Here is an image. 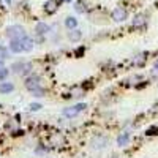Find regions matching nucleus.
I'll use <instances>...</instances> for the list:
<instances>
[{"mask_svg": "<svg viewBox=\"0 0 158 158\" xmlns=\"http://www.w3.org/2000/svg\"><path fill=\"white\" fill-rule=\"evenodd\" d=\"M76 10H77L79 13H84V11H85V8H84V3H82V2H77V3H76Z\"/></svg>", "mask_w": 158, "mask_h": 158, "instance_id": "17", "label": "nucleus"}, {"mask_svg": "<svg viewBox=\"0 0 158 158\" xmlns=\"http://www.w3.org/2000/svg\"><path fill=\"white\" fill-rule=\"evenodd\" d=\"M128 139H130V136H128V135H123V136H120V138L117 139V142H118V146H122V147H123L125 144L128 142Z\"/></svg>", "mask_w": 158, "mask_h": 158, "instance_id": "13", "label": "nucleus"}, {"mask_svg": "<svg viewBox=\"0 0 158 158\" xmlns=\"http://www.w3.org/2000/svg\"><path fill=\"white\" fill-rule=\"evenodd\" d=\"M6 35H8L10 40H21V38L27 36V35H25L24 27H21V25H11V27H8Z\"/></svg>", "mask_w": 158, "mask_h": 158, "instance_id": "1", "label": "nucleus"}, {"mask_svg": "<svg viewBox=\"0 0 158 158\" xmlns=\"http://www.w3.org/2000/svg\"><path fill=\"white\" fill-rule=\"evenodd\" d=\"M22 40V38H21ZM21 40H11V43H10V51L13 52H16V54H19V52H24L22 49V41Z\"/></svg>", "mask_w": 158, "mask_h": 158, "instance_id": "6", "label": "nucleus"}, {"mask_svg": "<svg viewBox=\"0 0 158 158\" xmlns=\"http://www.w3.org/2000/svg\"><path fill=\"white\" fill-rule=\"evenodd\" d=\"M81 36H82V33H81V30H77V29H73V30H70L68 32V38L71 40V41H79L81 40Z\"/></svg>", "mask_w": 158, "mask_h": 158, "instance_id": "8", "label": "nucleus"}, {"mask_svg": "<svg viewBox=\"0 0 158 158\" xmlns=\"http://www.w3.org/2000/svg\"><path fill=\"white\" fill-rule=\"evenodd\" d=\"M8 57V49L5 46H0V60H5Z\"/></svg>", "mask_w": 158, "mask_h": 158, "instance_id": "14", "label": "nucleus"}, {"mask_svg": "<svg viewBox=\"0 0 158 158\" xmlns=\"http://www.w3.org/2000/svg\"><path fill=\"white\" fill-rule=\"evenodd\" d=\"M144 24H146V16H144V15L135 16V19H133V25H135V27H142Z\"/></svg>", "mask_w": 158, "mask_h": 158, "instance_id": "12", "label": "nucleus"}, {"mask_svg": "<svg viewBox=\"0 0 158 158\" xmlns=\"http://www.w3.org/2000/svg\"><path fill=\"white\" fill-rule=\"evenodd\" d=\"M5 2H6V3H11V0H5Z\"/></svg>", "mask_w": 158, "mask_h": 158, "instance_id": "19", "label": "nucleus"}, {"mask_svg": "<svg viewBox=\"0 0 158 158\" xmlns=\"http://www.w3.org/2000/svg\"><path fill=\"white\" fill-rule=\"evenodd\" d=\"M156 67H158V65H156Z\"/></svg>", "mask_w": 158, "mask_h": 158, "instance_id": "21", "label": "nucleus"}, {"mask_svg": "<svg viewBox=\"0 0 158 158\" xmlns=\"http://www.w3.org/2000/svg\"><path fill=\"white\" fill-rule=\"evenodd\" d=\"M87 106L84 103L81 104H76V106H71V108H67V109H63V115H67V117H76L81 111H84Z\"/></svg>", "mask_w": 158, "mask_h": 158, "instance_id": "3", "label": "nucleus"}, {"mask_svg": "<svg viewBox=\"0 0 158 158\" xmlns=\"http://www.w3.org/2000/svg\"><path fill=\"white\" fill-rule=\"evenodd\" d=\"M10 74V70L6 68H0V81H3V79H6V76Z\"/></svg>", "mask_w": 158, "mask_h": 158, "instance_id": "15", "label": "nucleus"}, {"mask_svg": "<svg viewBox=\"0 0 158 158\" xmlns=\"http://www.w3.org/2000/svg\"><path fill=\"white\" fill-rule=\"evenodd\" d=\"M0 67H2V60H0Z\"/></svg>", "mask_w": 158, "mask_h": 158, "instance_id": "20", "label": "nucleus"}, {"mask_svg": "<svg viewBox=\"0 0 158 158\" xmlns=\"http://www.w3.org/2000/svg\"><path fill=\"white\" fill-rule=\"evenodd\" d=\"M15 90V85L10 82H2L0 84V94H10V92Z\"/></svg>", "mask_w": 158, "mask_h": 158, "instance_id": "10", "label": "nucleus"}, {"mask_svg": "<svg viewBox=\"0 0 158 158\" xmlns=\"http://www.w3.org/2000/svg\"><path fill=\"white\" fill-rule=\"evenodd\" d=\"M32 94H33L35 97H43V95H44V90H43V89H40V87H36V89L32 90Z\"/></svg>", "mask_w": 158, "mask_h": 158, "instance_id": "16", "label": "nucleus"}, {"mask_svg": "<svg viewBox=\"0 0 158 158\" xmlns=\"http://www.w3.org/2000/svg\"><path fill=\"white\" fill-rule=\"evenodd\" d=\"M30 109H32V111H38V109H41V104L33 103V104H30Z\"/></svg>", "mask_w": 158, "mask_h": 158, "instance_id": "18", "label": "nucleus"}, {"mask_svg": "<svg viewBox=\"0 0 158 158\" xmlns=\"http://www.w3.org/2000/svg\"><path fill=\"white\" fill-rule=\"evenodd\" d=\"M35 32H36L38 35H44V33L49 32V25L44 24V22H38L36 27H35Z\"/></svg>", "mask_w": 158, "mask_h": 158, "instance_id": "7", "label": "nucleus"}, {"mask_svg": "<svg viewBox=\"0 0 158 158\" xmlns=\"http://www.w3.org/2000/svg\"><path fill=\"white\" fill-rule=\"evenodd\" d=\"M65 25H67V29H68V30H73V29L77 27V19L73 18V16H70V18L65 19Z\"/></svg>", "mask_w": 158, "mask_h": 158, "instance_id": "9", "label": "nucleus"}, {"mask_svg": "<svg viewBox=\"0 0 158 158\" xmlns=\"http://www.w3.org/2000/svg\"><path fill=\"white\" fill-rule=\"evenodd\" d=\"M32 68H33L32 63H29V62H16V63H13V67H11L13 71L18 73V74H22V76L29 74L32 71Z\"/></svg>", "mask_w": 158, "mask_h": 158, "instance_id": "2", "label": "nucleus"}, {"mask_svg": "<svg viewBox=\"0 0 158 158\" xmlns=\"http://www.w3.org/2000/svg\"><path fill=\"white\" fill-rule=\"evenodd\" d=\"M36 87H40V76H30L25 79V89H29L32 92Z\"/></svg>", "mask_w": 158, "mask_h": 158, "instance_id": "5", "label": "nucleus"}, {"mask_svg": "<svg viewBox=\"0 0 158 158\" xmlns=\"http://www.w3.org/2000/svg\"><path fill=\"white\" fill-rule=\"evenodd\" d=\"M44 10L48 13H56V10H57V0H49V2H46Z\"/></svg>", "mask_w": 158, "mask_h": 158, "instance_id": "11", "label": "nucleus"}, {"mask_svg": "<svg viewBox=\"0 0 158 158\" xmlns=\"http://www.w3.org/2000/svg\"><path fill=\"white\" fill-rule=\"evenodd\" d=\"M112 19L115 21V22H122V21H125L127 19V16H128V13H127V10L125 8H122V6H118V8H115L114 11H112Z\"/></svg>", "mask_w": 158, "mask_h": 158, "instance_id": "4", "label": "nucleus"}]
</instances>
